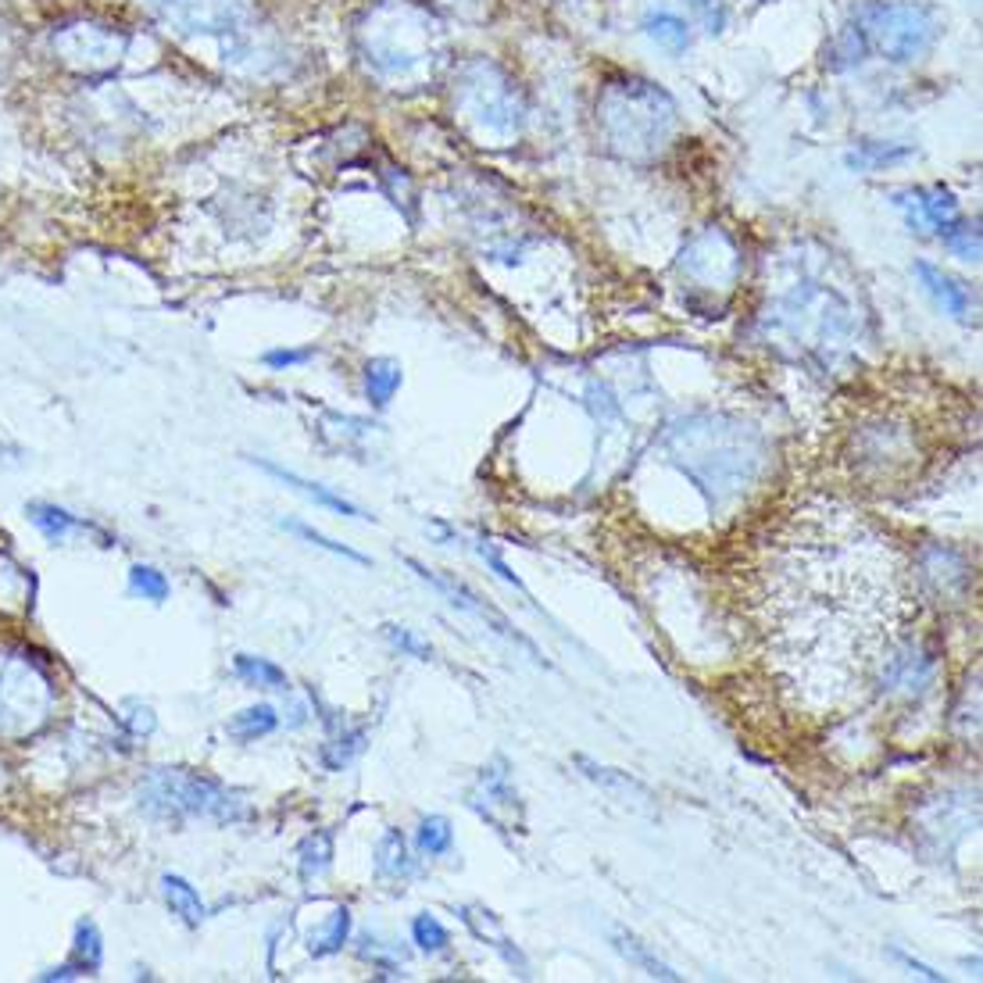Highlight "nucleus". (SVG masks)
I'll use <instances>...</instances> for the list:
<instances>
[{"label": "nucleus", "mask_w": 983, "mask_h": 983, "mask_svg": "<svg viewBox=\"0 0 983 983\" xmlns=\"http://www.w3.org/2000/svg\"><path fill=\"white\" fill-rule=\"evenodd\" d=\"M140 804L158 819H208L229 827L251 819V804L240 790L226 787L208 773L194 769H151L140 784Z\"/></svg>", "instance_id": "1"}, {"label": "nucleus", "mask_w": 983, "mask_h": 983, "mask_svg": "<svg viewBox=\"0 0 983 983\" xmlns=\"http://www.w3.org/2000/svg\"><path fill=\"white\" fill-rule=\"evenodd\" d=\"M54 704V683L33 658L0 655V737H25L43 726Z\"/></svg>", "instance_id": "2"}, {"label": "nucleus", "mask_w": 983, "mask_h": 983, "mask_svg": "<svg viewBox=\"0 0 983 983\" xmlns=\"http://www.w3.org/2000/svg\"><path fill=\"white\" fill-rule=\"evenodd\" d=\"M468 809L479 819H487L494 830L501 833H522V804H519V790L511 787V773H508V758L497 755L487 769L479 773L476 787L468 790Z\"/></svg>", "instance_id": "3"}, {"label": "nucleus", "mask_w": 983, "mask_h": 983, "mask_svg": "<svg viewBox=\"0 0 983 983\" xmlns=\"http://www.w3.org/2000/svg\"><path fill=\"white\" fill-rule=\"evenodd\" d=\"M408 569L412 572H419V576L433 586V591H440L454 608H462V612H468V615H476L479 623H487L497 637H505V640H511L516 644V648H522L526 655L533 658V662H544V658H540V651H537V644L533 640H526L516 626L508 623V615H501L497 608H490L487 601H483L476 591H468V586L462 583V580H454V576H444V572H436V569H425L422 562H415V559H408Z\"/></svg>", "instance_id": "4"}, {"label": "nucleus", "mask_w": 983, "mask_h": 983, "mask_svg": "<svg viewBox=\"0 0 983 983\" xmlns=\"http://www.w3.org/2000/svg\"><path fill=\"white\" fill-rule=\"evenodd\" d=\"M869 14H876V22L869 33H876L879 47H884L894 62H908V57H916L930 47L933 40V25L922 19L919 11H908V8H873Z\"/></svg>", "instance_id": "5"}, {"label": "nucleus", "mask_w": 983, "mask_h": 983, "mask_svg": "<svg viewBox=\"0 0 983 983\" xmlns=\"http://www.w3.org/2000/svg\"><path fill=\"white\" fill-rule=\"evenodd\" d=\"M894 204L905 212L908 226L916 233H948L951 226L959 223V201L951 190L933 186V190H898L890 194Z\"/></svg>", "instance_id": "6"}, {"label": "nucleus", "mask_w": 983, "mask_h": 983, "mask_svg": "<svg viewBox=\"0 0 983 983\" xmlns=\"http://www.w3.org/2000/svg\"><path fill=\"white\" fill-rule=\"evenodd\" d=\"M255 465L261 468V473H269L272 479H280L283 487H290L293 494H301V497H307V501H315L318 508H330V511H336V516H347V519H369L358 505H350L347 497H341V494L330 490V487H322V483H312V479L298 476L293 468H283V465L266 462V458H255Z\"/></svg>", "instance_id": "7"}, {"label": "nucleus", "mask_w": 983, "mask_h": 983, "mask_svg": "<svg viewBox=\"0 0 983 983\" xmlns=\"http://www.w3.org/2000/svg\"><path fill=\"white\" fill-rule=\"evenodd\" d=\"M105 962V937H100L97 922L83 919L76 927V944H72V962L62 970L43 973L40 980H79V976H94Z\"/></svg>", "instance_id": "8"}, {"label": "nucleus", "mask_w": 983, "mask_h": 983, "mask_svg": "<svg viewBox=\"0 0 983 983\" xmlns=\"http://www.w3.org/2000/svg\"><path fill=\"white\" fill-rule=\"evenodd\" d=\"M916 276L922 280V287H927V293L944 307L948 315H955V318H970L973 315V293L965 290L959 280H951V276L944 272V269H937V266H930V261H916Z\"/></svg>", "instance_id": "9"}, {"label": "nucleus", "mask_w": 983, "mask_h": 983, "mask_svg": "<svg viewBox=\"0 0 983 983\" xmlns=\"http://www.w3.org/2000/svg\"><path fill=\"white\" fill-rule=\"evenodd\" d=\"M25 516L43 537L51 540V544H65L72 533H100L94 522H86V519L72 516V511H65V508L47 505V501H33L25 508Z\"/></svg>", "instance_id": "10"}, {"label": "nucleus", "mask_w": 983, "mask_h": 983, "mask_svg": "<svg viewBox=\"0 0 983 983\" xmlns=\"http://www.w3.org/2000/svg\"><path fill=\"white\" fill-rule=\"evenodd\" d=\"M462 919L468 922V930H473L479 941H487L497 955H501L511 970H519V976H530V965H526V959H522V951L508 941V933L497 927V919H494V912H483V908H462Z\"/></svg>", "instance_id": "11"}, {"label": "nucleus", "mask_w": 983, "mask_h": 983, "mask_svg": "<svg viewBox=\"0 0 983 983\" xmlns=\"http://www.w3.org/2000/svg\"><path fill=\"white\" fill-rule=\"evenodd\" d=\"M161 898L172 908V916H180L186 927H201L208 919V908H204L197 887L183 876H172V873L161 876Z\"/></svg>", "instance_id": "12"}, {"label": "nucleus", "mask_w": 983, "mask_h": 983, "mask_svg": "<svg viewBox=\"0 0 983 983\" xmlns=\"http://www.w3.org/2000/svg\"><path fill=\"white\" fill-rule=\"evenodd\" d=\"M612 944H615V951H619V955L629 962V965H637L640 973H648L651 980H669V983H677L680 980V973L672 970V965H666L662 959L655 955V951L640 941L637 933H629V930H615L612 933Z\"/></svg>", "instance_id": "13"}, {"label": "nucleus", "mask_w": 983, "mask_h": 983, "mask_svg": "<svg viewBox=\"0 0 983 983\" xmlns=\"http://www.w3.org/2000/svg\"><path fill=\"white\" fill-rule=\"evenodd\" d=\"M401 390V365L393 358H372L365 365V398L372 408H387Z\"/></svg>", "instance_id": "14"}, {"label": "nucleus", "mask_w": 983, "mask_h": 983, "mask_svg": "<svg viewBox=\"0 0 983 983\" xmlns=\"http://www.w3.org/2000/svg\"><path fill=\"white\" fill-rule=\"evenodd\" d=\"M415 862L408 855V841L401 830H387L376 844V873L384 879H404L412 876Z\"/></svg>", "instance_id": "15"}, {"label": "nucleus", "mask_w": 983, "mask_h": 983, "mask_svg": "<svg viewBox=\"0 0 983 983\" xmlns=\"http://www.w3.org/2000/svg\"><path fill=\"white\" fill-rule=\"evenodd\" d=\"M276 726H280V715H276L272 704H251V709H244V712H237V715L229 719L226 733H229L233 741L251 744L258 737H269Z\"/></svg>", "instance_id": "16"}, {"label": "nucleus", "mask_w": 983, "mask_h": 983, "mask_svg": "<svg viewBox=\"0 0 983 983\" xmlns=\"http://www.w3.org/2000/svg\"><path fill=\"white\" fill-rule=\"evenodd\" d=\"M233 672L247 683V687H261V691H287L290 680L287 672L269 662V658H258V655H237L233 658Z\"/></svg>", "instance_id": "17"}, {"label": "nucleus", "mask_w": 983, "mask_h": 983, "mask_svg": "<svg viewBox=\"0 0 983 983\" xmlns=\"http://www.w3.org/2000/svg\"><path fill=\"white\" fill-rule=\"evenodd\" d=\"M350 937V908H336V912L330 916L326 927H318L312 937H307V951H312L315 959H330L336 955V951H344Z\"/></svg>", "instance_id": "18"}, {"label": "nucleus", "mask_w": 983, "mask_h": 983, "mask_svg": "<svg viewBox=\"0 0 983 983\" xmlns=\"http://www.w3.org/2000/svg\"><path fill=\"white\" fill-rule=\"evenodd\" d=\"M644 33H648L658 47H666L672 54L687 51V43H691V29H687V22L669 11H651L648 19H644Z\"/></svg>", "instance_id": "19"}, {"label": "nucleus", "mask_w": 983, "mask_h": 983, "mask_svg": "<svg viewBox=\"0 0 983 983\" xmlns=\"http://www.w3.org/2000/svg\"><path fill=\"white\" fill-rule=\"evenodd\" d=\"M330 865H333V833L330 830H318L312 838L301 841V847H298L301 879H318Z\"/></svg>", "instance_id": "20"}, {"label": "nucleus", "mask_w": 983, "mask_h": 983, "mask_svg": "<svg viewBox=\"0 0 983 983\" xmlns=\"http://www.w3.org/2000/svg\"><path fill=\"white\" fill-rule=\"evenodd\" d=\"M576 761V766L583 769V776L586 780H594V784H601V787H608V790H623V795L629 798V795H640V798H651V790L644 787V784H637L634 776L629 773H619V769H605V766H597V761H591V758H583V755H576L572 758Z\"/></svg>", "instance_id": "21"}, {"label": "nucleus", "mask_w": 983, "mask_h": 983, "mask_svg": "<svg viewBox=\"0 0 983 983\" xmlns=\"http://www.w3.org/2000/svg\"><path fill=\"white\" fill-rule=\"evenodd\" d=\"M415 844L425 858H440L447 855L451 844H454V830H451V819L444 815H425L419 830H415Z\"/></svg>", "instance_id": "22"}, {"label": "nucleus", "mask_w": 983, "mask_h": 983, "mask_svg": "<svg viewBox=\"0 0 983 983\" xmlns=\"http://www.w3.org/2000/svg\"><path fill=\"white\" fill-rule=\"evenodd\" d=\"M365 741H369V733H365V730L341 733V737L322 747V766H326L330 773H341L344 766H350V761L365 752Z\"/></svg>", "instance_id": "23"}, {"label": "nucleus", "mask_w": 983, "mask_h": 983, "mask_svg": "<svg viewBox=\"0 0 983 983\" xmlns=\"http://www.w3.org/2000/svg\"><path fill=\"white\" fill-rule=\"evenodd\" d=\"M129 591H133L137 597L143 601H154V605H161V601H169L172 594V583L161 569L154 565H133L129 569Z\"/></svg>", "instance_id": "24"}, {"label": "nucleus", "mask_w": 983, "mask_h": 983, "mask_svg": "<svg viewBox=\"0 0 983 983\" xmlns=\"http://www.w3.org/2000/svg\"><path fill=\"white\" fill-rule=\"evenodd\" d=\"M412 941H415L419 951H425V955H440V951H447L451 933L444 930V922H440L436 916L422 912V916H415V922H412Z\"/></svg>", "instance_id": "25"}, {"label": "nucleus", "mask_w": 983, "mask_h": 983, "mask_svg": "<svg viewBox=\"0 0 983 983\" xmlns=\"http://www.w3.org/2000/svg\"><path fill=\"white\" fill-rule=\"evenodd\" d=\"M912 154V147H876V143H862L858 151L847 154V165L858 169V172H869V169H884L890 165V161H901Z\"/></svg>", "instance_id": "26"}, {"label": "nucleus", "mask_w": 983, "mask_h": 983, "mask_svg": "<svg viewBox=\"0 0 983 983\" xmlns=\"http://www.w3.org/2000/svg\"><path fill=\"white\" fill-rule=\"evenodd\" d=\"M290 533H298L301 540H307V544H315V548H322V551H330V554H336V559H347V562H355V565H369V559H365L361 551H355V548H347V544H336V540H330L326 533H318V530H312V526L307 522H283Z\"/></svg>", "instance_id": "27"}, {"label": "nucleus", "mask_w": 983, "mask_h": 983, "mask_svg": "<svg viewBox=\"0 0 983 983\" xmlns=\"http://www.w3.org/2000/svg\"><path fill=\"white\" fill-rule=\"evenodd\" d=\"M941 240H944V247L955 258H962V261H976L980 258V229H976V223H959L951 226L948 233H941Z\"/></svg>", "instance_id": "28"}, {"label": "nucleus", "mask_w": 983, "mask_h": 983, "mask_svg": "<svg viewBox=\"0 0 983 983\" xmlns=\"http://www.w3.org/2000/svg\"><path fill=\"white\" fill-rule=\"evenodd\" d=\"M384 637H387L401 655H408V658H419V662H430V658H433V648H430V644L419 640L408 626H393V623H387V626H384Z\"/></svg>", "instance_id": "29"}, {"label": "nucleus", "mask_w": 983, "mask_h": 983, "mask_svg": "<svg viewBox=\"0 0 983 983\" xmlns=\"http://www.w3.org/2000/svg\"><path fill=\"white\" fill-rule=\"evenodd\" d=\"M315 350H269L266 365L269 369H290V365H304Z\"/></svg>", "instance_id": "30"}, {"label": "nucleus", "mask_w": 983, "mask_h": 983, "mask_svg": "<svg viewBox=\"0 0 983 983\" xmlns=\"http://www.w3.org/2000/svg\"><path fill=\"white\" fill-rule=\"evenodd\" d=\"M483 559H487V565H490V569L497 572V576H501V580H505V583H511V586H516V591H522V594H526V586H522V580H519V576H516V572H511V569H508V565H505L501 559H497V554H494V551H487V548H483Z\"/></svg>", "instance_id": "31"}, {"label": "nucleus", "mask_w": 983, "mask_h": 983, "mask_svg": "<svg viewBox=\"0 0 983 983\" xmlns=\"http://www.w3.org/2000/svg\"><path fill=\"white\" fill-rule=\"evenodd\" d=\"M898 959H901V962L908 965V970H916V973H919L922 980H937V983H941V980H944L941 973H933V970H930V965H922V962H916V959H908V955H898Z\"/></svg>", "instance_id": "32"}]
</instances>
